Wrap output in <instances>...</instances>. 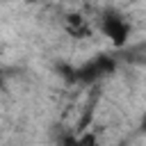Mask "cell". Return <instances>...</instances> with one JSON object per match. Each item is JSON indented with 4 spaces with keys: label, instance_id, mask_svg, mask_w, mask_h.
Segmentation results:
<instances>
[{
    "label": "cell",
    "instance_id": "6da1fadb",
    "mask_svg": "<svg viewBox=\"0 0 146 146\" xmlns=\"http://www.w3.org/2000/svg\"><path fill=\"white\" fill-rule=\"evenodd\" d=\"M103 32L112 39L114 46H123L125 39H128V25L121 18H116V16H107L103 21Z\"/></svg>",
    "mask_w": 146,
    "mask_h": 146
},
{
    "label": "cell",
    "instance_id": "7a4b0ae2",
    "mask_svg": "<svg viewBox=\"0 0 146 146\" xmlns=\"http://www.w3.org/2000/svg\"><path fill=\"white\" fill-rule=\"evenodd\" d=\"M141 128L146 130V114H144V119H141Z\"/></svg>",
    "mask_w": 146,
    "mask_h": 146
}]
</instances>
